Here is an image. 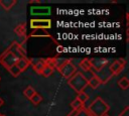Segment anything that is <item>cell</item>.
Segmentation results:
<instances>
[{
  "mask_svg": "<svg viewBox=\"0 0 129 116\" xmlns=\"http://www.w3.org/2000/svg\"><path fill=\"white\" fill-rule=\"evenodd\" d=\"M68 116H71V115H68Z\"/></svg>",
  "mask_w": 129,
  "mask_h": 116,
  "instance_id": "f546056e",
  "label": "cell"
},
{
  "mask_svg": "<svg viewBox=\"0 0 129 116\" xmlns=\"http://www.w3.org/2000/svg\"><path fill=\"white\" fill-rule=\"evenodd\" d=\"M91 63H92V67L93 69L97 72L100 69H102L103 67H105L106 65H108V61L106 59L100 57V59H91Z\"/></svg>",
  "mask_w": 129,
  "mask_h": 116,
  "instance_id": "9c48e42d",
  "label": "cell"
},
{
  "mask_svg": "<svg viewBox=\"0 0 129 116\" xmlns=\"http://www.w3.org/2000/svg\"><path fill=\"white\" fill-rule=\"evenodd\" d=\"M44 61V65L50 69H56L57 67V59L56 57H47V59H43Z\"/></svg>",
  "mask_w": 129,
  "mask_h": 116,
  "instance_id": "5bb4252c",
  "label": "cell"
},
{
  "mask_svg": "<svg viewBox=\"0 0 129 116\" xmlns=\"http://www.w3.org/2000/svg\"><path fill=\"white\" fill-rule=\"evenodd\" d=\"M109 109H110L109 105L101 97H97L91 103V105L88 107L87 110L91 116H104L105 114L108 113Z\"/></svg>",
  "mask_w": 129,
  "mask_h": 116,
  "instance_id": "6da1fadb",
  "label": "cell"
},
{
  "mask_svg": "<svg viewBox=\"0 0 129 116\" xmlns=\"http://www.w3.org/2000/svg\"><path fill=\"white\" fill-rule=\"evenodd\" d=\"M0 81H1V78H0Z\"/></svg>",
  "mask_w": 129,
  "mask_h": 116,
  "instance_id": "f1b7e54d",
  "label": "cell"
},
{
  "mask_svg": "<svg viewBox=\"0 0 129 116\" xmlns=\"http://www.w3.org/2000/svg\"><path fill=\"white\" fill-rule=\"evenodd\" d=\"M49 12H50L49 7H41L40 9L38 7L31 8V13L32 14H39V13H41V14H48Z\"/></svg>",
  "mask_w": 129,
  "mask_h": 116,
  "instance_id": "e0dca14e",
  "label": "cell"
},
{
  "mask_svg": "<svg viewBox=\"0 0 129 116\" xmlns=\"http://www.w3.org/2000/svg\"><path fill=\"white\" fill-rule=\"evenodd\" d=\"M101 82V84H105L107 83L113 76L110 72V69H109V65H106L105 67H103L102 69H100L99 71H97L95 74H94Z\"/></svg>",
  "mask_w": 129,
  "mask_h": 116,
  "instance_id": "5b68a950",
  "label": "cell"
},
{
  "mask_svg": "<svg viewBox=\"0 0 129 116\" xmlns=\"http://www.w3.org/2000/svg\"><path fill=\"white\" fill-rule=\"evenodd\" d=\"M8 72L13 76V77H18L21 74V71L18 69V67L16 65H13L10 69H8Z\"/></svg>",
  "mask_w": 129,
  "mask_h": 116,
  "instance_id": "44dd1931",
  "label": "cell"
},
{
  "mask_svg": "<svg viewBox=\"0 0 129 116\" xmlns=\"http://www.w3.org/2000/svg\"><path fill=\"white\" fill-rule=\"evenodd\" d=\"M52 72H53V70H52V69H50V68H48V67H46V66H45V67L43 68V70L41 71V74H40V75H42L43 77L47 78V77L51 76Z\"/></svg>",
  "mask_w": 129,
  "mask_h": 116,
  "instance_id": "cb8c5ba5",
  "label": "cell"
},
{
  "mask_svg": "<svg viewBox=\"0 0 129 116\" xmlns=\"http://www.w3.org/2000/svg\"><path fill=\"white\" fill-rule=\"evenodd\" d=\"M36 93V91H35V89L33 88V87H31V86H27L25 89H24V91H23V94H24V96L27 98V99H31V97L34 95Z\"/></svg>",
  "mask_w": 129,
  "mask_h": 116,
  "instance_id": "ac0fdd59",
  "label": "cell"
},
{
  "mask_svg": "<svg viewBox=\"0 0 129 116\" xmlns=\"http://www.w3.org/2000/svg\"><path fill=\"white\" fill-rule=\"evenodd\" d=\"M69 86L74 89L78 94L81 92H84V90L88 86V79L82 74V73H76L73 77H71L68 81Z\"/></svg>",
  "mask_w": 129,
  "mask_h": 116,
  "instance_id": "7a4b0ae2",
  "label": "cell"
},
{
  "mask_svg": "<svg viewBox=\"0 0 129 116\" xmlns=\"http://www.w3.org/2000/svg\"><path fill=\"white\" fill-rule=\"evenodd\" d=\"M104 116H109V115H108V114H105V115H104Z\"/></svg>",
  "mask_w": 129,
  "mask_h": 116,
  "instance_id": "4316f807",
  "label": "cell"
},
{
  "mask_svg": "<svg viewBox=\"0 0 129 116\" xmlns=\"http://www.w3.org/2000/svg\"><path fill=\"white\" fill-rule=\"evenodd\" d=\"M126 66V60L125 59H118L115 60L111 65H109V69L110 72L112 74V76H116L118 75Z\"/></svg>",
  "mask_w": 129,
  "mask_h": 116,
  "instance_id": "52a82bcc",
  "label": "cell"
},
{
  "mask_svg": "<svg viewBox=\"0 0 129 116\" xmlns=\"http://www.w3.org/2000/svg\"><path fill=\"white\" fill-rule=\"evenodd\" d=\"M118 116H129V107L126 106V107L123 109V111H122Z\"/></svg>",
  "mask_w": 129,
  "mask_h": 116,
  "instance_id": "d4e9b609",
  "label": "cell"
},
{
  "mask_svg": "<svg viewBox=\"0 0 129 116\" xmlns=\"http://www.w3.org/2000/svg\"><path fill=\"white\" fill-rule=\"evenodd\" d=\"M30 66L32 67L33 71L40 75L41 74V71L43 70V68L45 67L44 65V61L43 59H35V60H30Z\"/></svg>",
  "mask_w": 129,
  "mask_h": 116,
  "instance_id": "ba28073f",
  "label": "cell"
},
{
  "mask_svg": "<svg viewBox=\"0 0 129 116\" xmlns=\"http://www.w3.org/2000/svg\"><path fill=\"white\" fill-rule=\"evenodd\" d=\"M56 69L60 73V75L63 78L68 79V80L77 73V68H76V66L73 64V62L71 60L64 61L62 64H60L59 66H57Z\"/></svg>",
  "mask_w": 129,
  "mask_h": 116,
  "instance_id": "3957f363",
  "label": "cell"
},
{
  "mask_svg": "<svg viewBox=\"0 0 129 116\" xmlns=\"http://www.w3.org/2000/svg\"><path fill=\"white\" fill-rule=\"evenodd\" d=\"M15 65L18 67V69H19V70L21 71V73H22V72L26 71L27 68L30 66V60H29L27 56H22V57H20V59L17 60V62H16Z\"/></svg>",
  "mask_w": 129,
  "mask_h": 116,
  "instance_id": "30bf717a",
  "label": "cell"
},
{
  "mask_svg": "<svg viewBox=\"0 0 129 116\" xmlns=\"http://www.w3.org/2000/svg\"><path fill=\"white\" fill-rule=\"evenodd\" d=\"M18 57L15 56L9 49H6L5 51H3L0 54V64L8 71V69H10L13 65L16 64Z\"/></svg>",
  "mask_w": 129,
  "mask_h": 116,
  "instance_id": "277c9868",
  "label": "cell"
},
{
  "mask_svg": "<svg viewBox=\"0 0 129 116\" xmlns=\"http://www.w3.org/2000/svg\"><path fill=\"white\" fill-rule=\"evenodd\" d=\"M26 23L25 22H22L20 24H18L15 28H14V33L16 35H18L19 37H24V39L26 40L27 39V36H26Z\"/></svg>",
  "mask_w": 129,
  "mask_h": 116,
  "instance_id": "8fae6325",
  "label": "cell"
},
{
  "mask_svg": "<svg viewBox=\"0 0 129 116\" xmlns=\"http://www.w3.org/2000/svg\"><path fill=\"white\" fill-rule=\"evenodd\" d=\"M16 3H17L16 0H0V6H1L4 10H9V9H11Z\"/></svg>",
  "mask_w": 129,
  "mask_h": 116,
  "instance_id": "4fadbf2b",
  "label": "cell"
},
{
  "mask_svg": "<svg viewBox=\"0 0 129 116\" xmlns=\"http://www.w3.org/2000/svg\"><path fill=\"white\" fill-rule=\"evenodd\" d=\"M30 27L33 29H49L51 27L50 19H31Z\"/></svg>",
  "mask_w": 129,
  "mask_h": 116,
  "instance_id": "8992f818",
  "label": "cell"
},
{
  "mask_svg": "<svg viewBox=\"0 0 129 116\" xmlns=\"http://www.w3.org/2000/svg\"><path fill=\"white\" fill-rule=\"evenodd\" d=\"M0 116H3V114H1V113H0Z\"/></svg>",
  "mask_w": 129,
  "mask_h": 116,
  "instance_id": "83f0119b",
  "label": "cell"
},
{
  "mask_svg": "<svg viewBox=\"0 0 129 116\" xmlns=\"http://www.w3.org/2000/svg\"><path fill=\"white\" fill-rule=\"evenodd\" d=\"M88 85H89L92 89H97V88L101 85V82H100V80L94 75L93 77H91V78L88 80Z\"/></svg>",
  "mask_w": 129,
  "mask_h": 116,
  "instance_id": "9a60e30c",
  "label": "cell"
},
{
  "mask_svg": "<svg viewBox=\"0 0 129 116\" xmlns=\"http://www.w3.org/2000/svg\"><path fill=\"white\" fill-rule=\"evenodd\" d=\"M80 67L85 72H92L93 67H92L91 59H84V60H82V62L80 63Z\"/></svg>",
  "mask_w": 129,
  "mask_h": 116,
  "instance_id": "7c38bea8",
  "label": "cell"
},
{
  "mask_svg": "<svg viewBox=\"0 0 129 116\" xmlns=\"http://www.w3.org/2000/svg\"><path fill=\"white\" fill-rule=\"evenodd\" d=\"M74 113H75L74 116H91L86 108H83V109H80L78 111H75Z\"/></svg>",
  "mask_w": 129,
  "mask_h": 116,
  "instance_id": "603a6c76",
  "label": "cell"
},
{
  "mask_svg": "<svg viewBox=\"0 0 129 116\" xmlns=\"http://www.w3.org/2000/svg\"><path fill=\"white\" fill-rule=\"evenodd\" d=\"M71 107H72V109H73L74 111H78V110H80V109L85 108V107H84V104H83L81 101H79L77 98H76L74 101H72Z\"/></svg>",
  "mask_w": 129,
  "mask_h": 116,
  "instance_id": "d6986e66",
  "label": "cell"
},
{
  "mask_svg": "<svg viewBox=\"0 0 129 116\" xmlns=\"http://www.w3.org/2000/svg\"><path fill=\"white\" fill-rule=\"evenodd\" d=\"M3 104H4V100H3V99H2L1 97H0V107H1V106H2Z\"/></svg>",
  "mask_w": 129,
  "mask_h": 116,
  "instance_id": "484cf974",
  "label": "cell"
},
{
  "mask_svg": "<svg viewBox=\"0 0 129 116\" xmlns=\"http://www.w3.org/2000/svg\"><path fill=\"white\" fill-rule=\"evenodd\" d=\"M118 87L122 90H127L129 87V80L127 77H122L118 80Z\"/></svg>",
  "mask_w": 129,
  "mask_h": 116,
  "instance_id": "2e32d148",
  "label": "cell"
},
{
  "mask_svg": "<svg viewBox=\"0 0 129 116\" xmlns=\"http://www.w3.org/2000/svg\"><path fill=\"white\" fill-rule=\"evenodd\" d=\"M42 101V96L40 95V94H38L37 92L31 97V99H30V102L33 104V105H38L40 102Z\"/></svg>",
  "mask_w": 129,
  "mask_h": 116,
  "instance_id": "ffe728a7",
  "label": "cell"
},
{
  "mask_svg": "<svg viewBox=\"0 0 129 116\" xmlns=\"http://www.w3.org/2000/svg\"><path fill=\"white\" fill-rule=\"evenodd\" d=\"M3 116H5V115H3Z\"/></svg>",
  "mask_w": 129,
  "mask_h": 116,
  "instance_id": "4dcf8cb0",
  "label": "cell"
},
{
  "mask_svg": "<svg viewBox=\"0 0 129 116\" xmlns=\"http://www.w3.org/2000/svg\"><path fill=\"white\" fill-rule=\"evenodd\" d=\"M77 99H78L79 101H81V102L84 104V103L89 99V95H88L87 93H85V92H81V93H79V94H78Z\"/></svg>",
  "mask_w": 129,
  "mask_h": 116,
  "instance_id": "7402d4cb",
  "label": "cell"
}]
</instances>
